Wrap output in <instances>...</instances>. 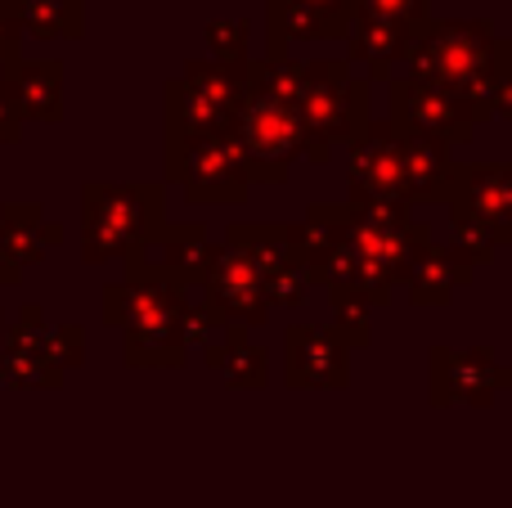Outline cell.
<instances>
[{
  "instance_id": "27",
  "label": "cell",
  "mask_w": 512,
  "mask_h": 508,
  "mask_svg": "<svg viewBox=\"0 0 512 508\" xmlns=\"http://www.w3.org/2000/svg\"><path fill=\"white\" fill-rule=\"evenodd\" d=\"M23 9L18 0H0V63L18 59V45H23Z\"/></svg>"
},
{
  "instance_id": "15",
  "label": "cell",
  "mask_w": 512,
  "mask_h": 508,
  "mask_svg": "<svg viewBox=\"0 0 512 508\" xmlns=\"http://www.w3.org/2000/svg\"><path fill=\"white\" fill-rule=\"evenodd\" d=\"M512 383L490 351H432V401L436 405H490Z\"/></svg>"
},
{
  "instance_id": "9",
  "label": "cell",
  "mask_w": 512,
  "mask_h": 508,
  "mask_svg": "<svg viewBox=\"0 0 512 508\" xmlns=\"http://www.w3.org/2000/svg\"><path fill=\"white\" fill-rule=\"evenodd\" d=\"M248 95V68H225L216 59H189L167 86V131H234L239 104Z\"/></svg>"
},
{
  "instance_id": "22",
  "label": "cell",
  "mask_w": 512,
  "mask_h": 508,
  "mask_svg": "<svg viewBox=\"0 0 512 508\" xmlns=\"http://www.w3.org/2000/svg\"><path fill=\"white\" fill-rule=\"evenodd\" d=\"M203 360H207V369L230 387H252L256 392V387L270 383V356H265V347L248 342V333H243L239 324H225L221 338L203 347Z\"/></svg>"
},
{
  "instance_id": "19",
  "label": "cell",
  "mask_w": 512,
  "mask_h": 508,
  "mask_svg": "<svg viewBox=\"0 0 512 508\" xmlns=\"http://www.w3.org/2000/svg\"><path fill=\"white\" fill-rule=\"evenodd\" d=\"M405 135V131H400ZM454 144L441 135H405V198L409 203H445L454 189Z\"/></svg>"
},
{
  "instance_id": "11",
  "label": "cell",
  "mask_w": 512,
  "mask_h": 508,
  "mask_svg": "<svg viewBox=\"0 0 512 508\" xmlns=\"http://www.w3.org/2000/svg\"><path fill=\"white\" fill-rule=\"evenodd\" d=\"M454 221H468L495 248L512 243V162H459L450 189Z\"/></svg>"
},
{
  "instance_id": "7",
  "label": "cell",
  "mask_w": 512,
  "mask_h": 508,
  "mask_svg": "<svg viewBox=\"0 0 512 508\" xmlns=\"http://www.w3.org/2000/svg\"><path fill=\"white\" fill-rule=\"evenodd\" d=\"M167 176L185 189V198L194 207L243 203L248 189L256 185L234 131H198V135L167 131Z\"/></svg>"
},
{
  "instance_id": "12",
  "label": "cell",
  "mask_w": 512,
  "mask_h": 508,
  "mask_svg": "<svg viewBox=\"0 0 512 508\" xmlns=\"http://www.w3.org/2000/svg\"><path fill=\"white\" fill-rule=\"evenodd\" d=\"M391 122L405 135H441L450 144H468L477 117L454 90L423 77H400L391 81Z\"/></svg>"
},
{
  "instance_id": "24",
  "label": "cell",
  "mask_w": 512,
  "mask_h": 508,
  "mask_svg": "<svg viewBox=\"0 0 512 508\" xmlns=\"http://www.w3.org/2000/svg\"><path fill=\"white\" fill-rule=\"evenodd\" d=\"M23 27L36 41H77L86 32V9L81 0H18Z\"/></svg>"
},
{
  "instance_id": "2",
  "label": "cell",
  "mask_w": 512,
  "mask_h": 508,
  "mask_svg": "<svg viewBox=\"0 0 512 508\" xmlns=\"http://www.w3.org/2000/svg\"><path fill=\"white\" fill-rule=\"evenodd\" d=\"M504 41L490 32V23H423L414 27L405 50L409 77L436 81V86L454 90L463 104L472 108V117H495V72Z\"/></svg>"
},
{
  "instance_id": "23",
  "label": "cell",
  "mask_w": 512,
  "mask_h": 508,
  "mask_svg": "<svg viewBox=\"0 0 512 508\" xmlns=\"http://www.w3.org/2000/svg\"><path fill=\"white\" fill-rule=\"evenodd\" d=\"M418 23H391V18H373V14H355L346 27V45L351 59H360L369 68V77H387L391 63L405 59L409 36Z\"/></svg>"
},
{
  "instance_id": "3",
  "label": "cell",
  "mask_w": 512,
  "mask_h": 508,
  "mask_svg": "<svg viewBox=\"0 0 512 508\" xmlns=\"http://www.w3.org/2000/svg\"><path fill=\"white\" fill-rule=\"evenodd\" d=\"M346 243L355 252V297L382 306L391 288L405 284L414 261L432 243L427 225L409 221V203H351Z\"/></svg>"
},
{
  "instance_id": "4",
  "label": "cell",
  "mask_w": 512,
  "mask_h": 508,
  "mask_svg": "<svg viewBox=\"0 0 512 508\" xmlns=\"http://www.w3.org/2000/svg\"><path fill=\"white\" fill-rule=\"evenodd\" d=\"M162 230V185H99L90 180L81 189V261L104 266V261H126L140 248H149L153 234Z\"/></svg>"
},
{
  "instance_id": "16",
  "label": "cell",
  "mask_w": 512,
  "mask_h": 508,
  "mask_svg": "<svg viewBox=\"0 0 512 508\" xmlns=\"http://www.w3.org/2000/svg\"><path fill=\"white\" fill-rule=\"evenodd\" d=\"M346 347L333 324H292L288 329V383L310 392H333L346 387Z\"/></svg>"
},
{
  "instance_id": "28",
  "label": "cell",
  "mask_w": 512,
  "mask_h": 508,
  "mask_svg": "<svg viewBox=\"0 0 512 508\" xmlns=\"http://www.w3.org/2000/svg\"><path fill=\"white\" fill-rule=\"evenodd\" d=\"M23 140V117H18L14 99H9L5 81H0V144H18Z\"/></svg>"
},
{
  "instance_id": "8",
  "label": "cell",
  "mask_w": 512,
  "mask_h": 508,
  "mask_svg": "<svg viewBox=\"0 0 512 508\" xmlns=\"http://www.w3.org/2000/svg\"><path fill=\"white\" fill-rule=\"evenodd\" d=\"M234 140L248 158L256 185H279L288 180L292 162L306 153V126H301L297 104H283L279 95L248 81V95L234 117Z\"/></svg>"
},
{
  "instance_id": "31",
  "label": "cell",
  "mask_w": 512,
  "mask_h": 508,
  "mask_svg": "<svg viewBox=\"0 0 512 508\" xmlns=\"http://www.w3.org/2000/svg\"><path fill=\"white\" fill-rule=\"evenodd\" d=\"M0 342H5V311H0Z\"/></svg>"
},
{
  "instance_id": "13",
  "label": "cell",
  "mask_w": 512,
  "mask_h": 508,
  "mask_svg": "<svg viewBox=\"0 0 512 508\" xmlns=\"http://www.w3.org/2000/svg\"><path fill=\"white\" fill-rule=\"evenodd\" d=\"M351 203H409L405 198V135L396 122H369L351 140Z\"/></svg>"
},
{
  "instance_id": "17",
  "label": "cell",
  "mask_w": 512,
  "mask_h": 508,
  "mask_svg": "<svg viewBox=\"0 0 512 508\" xmlns=\"http://www.w3.org/2000/svg\"><path fill=\"white\" fill-rule=\"evenodd\" d=\"M9 99L23 122H59L63 117V63L59 59H9L0 63Z\"/></svg>"
},
{
  "instance_id": "25",
  "label": "cell",
  "mask_w": 512,
  "mask_h": 508,
  "mask_svg": "<svg viewBox=\"0 0 512 508\" xmlns=\"http://www.w3.org/2000/svg\"><path fill=\"white\" fill-rule=\"evenodd\" d=\"M248 18H212L207 23V50H212L216 63H225V68H248Z\"/></svg>"
},
{
  "instance_id": "1",
  "label": "cell",
  "mask_w": 512,
  "mask_h": 508,
  "mask_svg": "<svg viewBox=\"0 0 512 508\" xmlns=\"http://www.w3.org/2000/svg\"><path fill=\"white\" fill-rule=\"evenodd\" d=\"M185 302L189 288L162 270L140 248L126 257V279L104 288V320L122 329V351L131 369H180L185 365Z\"/></svg>"
},
{
  "instance_id": "26",
  "label": "cell",
  "mask_w": 512,
  "mask_h": 508,
  "mask_svg": "<svg viewBox=\"0 0 512 508\" xmlns=\"http://www.w3.org/2000/svg\"><path fill=\"white\" fill-rule=\"evenodd\" d=\"M355 14L391 18V23H423L427 0H355Z\"/></svg>"
},
{
  "instance_id": "18",
  "label": "cell",
  "mask_w": 512,
  "mask_h": 508,
  "mask_svg": "<svg viewBox=\"0 0 512 508\" xmlns=\"http://www.w3.org/2000/svg\"><path fill=\"white\" fill-rule=\"evenodd\" d=\"M221 252L225 243H216L203 225H162L149 243V257L162 270H171L185 288H203L212 266L221 261Z\"/></svg>"
},
{
  "instance_id": "10",
  "label": "cell",
  "mask_w": 512,
  "mask_h": 508,
  "mask_svg": "<svg viewBox=\"0 0 512 508\" xmlns=\"http://www.w3.org/2000/svg\"><path fill=\"white\" fill-rule=\"evenodd\" d=\"M225 243L252 257V266L265 279L270 306H301L310 297L315 270H310V257L301 248L297 230H283V225H230Z\"/></svg>"
},
{
  "instance_id": "29",
  "label": "cell",
  "mask_w": 512,
  "mask_h": 508,
  "mask_svg": "<svg viewBox=\"0 0 512 508\" xmlns=\"http://www.w3.org/2000/svg\"><path fill=\"white\" fill-rule=\"evenodd\" d=\"M306 5L319 9V14H328L337 27H342V32L351 27V18H355V0H306Z\"/></svg>"
},
{
  "instance_id": "6",
  "label": "cell",
  "mask_w": 512,
  "mask_h": 508,
  "mask_svg": "<svg viewBox=\"0 0 512 508\" xmlns=\"http://www.w3.org/2000/svg\"><path fill=\"white\" fill-rule=\"evenodd\" d=\"M86 360V333L77 324H45L41 306H23L18 324L5 329L0 342V383L27 392V387H59L68 369Z\"/></svg>"
},
{
  "instance_id": "21",
  "label": "cell",
  "mask_w": 512,
  "mask_h": 508,
  "mask_svg": "<svg viewBox=\"0 0 512 508\" xmlns=\"http://www.w3.org/2000/svg\"><path fill=\"white\" fill-rule=\"evenodd\" d=\"M59 239H63V230L45 221V212L36 203H5L0 207V252H5L18 270L45 261V252H50Z\"/></svg>"
},
{
  "instance_id": "14",
  "label": "cell",
  "mask_w": 512,
  "mask_h": 508,
  "mask_svg": "<svg viewBox=\"0 0 512 508\" xmlns=\"http://www.w3.org/2000/svg\"><path fill=\"white\" fill-rule=\"evenodd\" d=\"M203 293H207V302L221 311V320L239 324V329H256V324H265V315H270V293H265L261 270L252 266L248 252L230 248V243H225L221 261H216L212 275H207Z\"/></svg>"
},
{
  "instance_id": "30",
  "label": "cell",
  "mask_w": 512,
  "mask_h": 508,
  "mask_svg": "<svg viewBox=\"0 0 512 508\" xmlns=\"http://www.w3.org/2000/svg\"><path fill=\"white\" fill-rule=\"evenodd\" d=\"M18 284H23V270H18L14 261L0 252V288H18Z\"/></svg>"
},
{
  "instance_id": "20",
  "label": "cell",
  "mask_w": 512,
  "mask_h": 508,
  "mask_svg": "<svg viewBox=\"0 0 512 508\" xmlns=\"http://www.w3.org/2000/svg\"><path fill=\"white\" fill-rule=\"evenodd\" d=\"M468 279H472V261L463 257L454 243H445V248L427 243L423 257L414 261V270H409V279H405L409 302L414 306H445Z\"/></svg>"
},
{
  "instance_id": "5",
  "label": "cell",
  "mask_w": 512,
  "mask_h": 508,
  "mask_svg": "<svg viewBox=\"0 0 512 508\" xmlns=\"http://www.w3.org/2000/svg\"><path fill=\"white\" fill-rule=\"evenodd\" d=\"M297 113L306 126V158L328 162L333 144H351L369 126V81L351 77L346 59H315Z\"/></svg>"
}]
</instances>
